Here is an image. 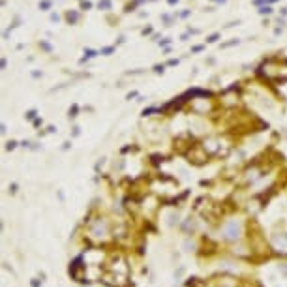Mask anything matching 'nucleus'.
<instances>
[{"mask_svg":"<svg viewBox=\"0 0 287 287\" xmlns=\"http://www.w3.org/2000/svg\"><path fill=\"white\" fill-rule=\"evenodd\" d=\"M66 17H68V21H70V23H75V21H77V13H75V11H68Z\"/></svg>","mask_w":287,"mask_h":287,"instance_id":"obj_1","label":"nucleus"},{"mask_svg":"<svg viewBox=\"0 0 287 287\" xmlns=\"http://www.w3.org/2000/svg\"><path fill=\"white\" fill-rule=\"evenodd\" d=\"M49 6H51V0H43V2L39 4V8H43V10H47Z\"/></svg>","mask_w":287,"mask_h":287,"instance_id":"obj_2","label":"nucleus"},{"mask_svg":"<svg viewBox=\"0 0 287 287\" xmlns=\"http://www.w3.org/2000/svg\"><path fill=\"white\" fill-rule=\"evenodd\" d=\"M218 38H220V34H212V36H208V38H206V41H210V43H212V41H216Z\"/></svg>","mask_w":287,"mask_h":287,"instance_id":"obj_3","label":"nucleus"},{"mask_svg":"<svg viewBox=\"0 0 287 287\" xmlns=\"http://www.w3.org/2000/svg\"><path fill=\"white\" fill-rule=\"evenodd\" d=\"M259 13H261V15H265V13H270V8H261V10H259Z\"/></svg>","mask_w":287,"mask_h":287,"instance_id":"obj_4","label":"nucleus"},{"mask_svg":"<svg viewBox=\"0 0 287 287\" xmlns=\"http://www.w3.org/2000/svg\"><path fill=\"white\" fill-rule=\"evenodd\" d=\"M99 8H109V0H101V2H99Z\"/></svg>","mask_w":287,"mask_h":287,"instance_id":"obj_5","label":"nucleus"},{"mask_svg":"<svg viewBox=\"0 0 287 287\" xmlns=\"http://www.w3.org/2000/svg\"><path fill=\"white\" fill-rule=\"evenodd\" d=\"M81 6H83V10H88V8H90V6H92V4H90V2H83V4H81Z\"/></svg>","mask_w":287,"mask_h":287,"instance_id":"obj_6","label":"nucleus"},{"mask_svg":"<svg viewBox=\"0 0 287 287\" xmlns=\"http://www.w3.org/2000/svg\"><path fill=\"white\" fill-rule=\"evenodd\" d=\"M101 53H105V55H107V53H113V47H107V49L101 51Z\"/></svg>","mask_w":287,"mask_h":287,"instance_id":"obj_7","label":"nucleus"},{"mask_svg":"<svg viewBox=\"0 0 287 287\" xmlns=\"http://www.w3.org/2000/svg\"><path fill=\"white\" fill-rule=\"evenodd\" d=\"M167 2H169V4H177V0H167Z\"/></svg>","mask_w":287,"mask_h":287,"instance_id":"obj_8","label":"nucleus"},{"mask_svg":"<svg viewBox=\"0 0 287 287\" xmlns=\"http://www.w3.org/2000/svg\"><path fill=\"white\" fill-rule=\"evenodd\" d=\"M218 2H225V0H218Z\"/></svg>","mask_w":287,"mask_h":287,"instance_id":"obj_9","label":"nucleus"}]
</instances>
